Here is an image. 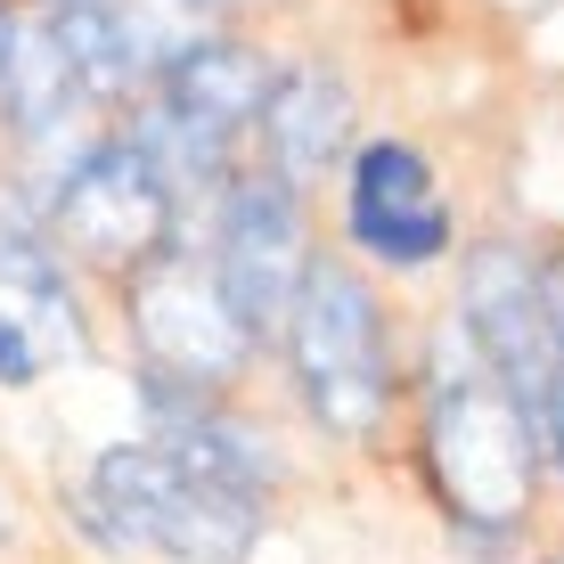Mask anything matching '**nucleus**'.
Instances as JSON below:
<instances>
[{"mask_svg": "<svg viewBox=\"0 0 564 564\" xmlns=\"http://www.w3.org/2000/svg\"><path fill=\"white\" fill-rule=\"evenodd\" d=\"M425 466L442 499L475 532H508L532 508V466H540V425L532 410L491 377L466 336H442L434 352V401H425Z\"/></svg>", "mask_w": 564, "mask_h": 564, "instance_id": "1", "label": "nucleus"}, {"mask_svg": "<svg viewBox=\"0 0 564 564\" xmlns=\"http://www.w3.org/2000/svg\"><path fill=\"white\" fill-rule=\"evenodd\" d=\"M83 523H99L107 540H140L172 564H246L262 540V499L181 475L155 442H115L90 466Z\"/></svg>", "mask_w": 564, "mask_h": 564, "instance_id": "2", "label": "nucleus"}, {"mask_svg": "<svg viewBox=\"0 0 564 564\" xmlns=\"http://www.w3.org/2000/svg\"><path fill=\"white\" fill-rule=\"evenodd\" d=\"M286 352H295V384L327 434L360 442L384 417V393H393L384 384V319H377V295L360 286V270L344 262L303 270L295 311H286Z\"/></svg>", "mask_w": 564, "mask_h": 564, "instance_id": "3", "label": "nucleus"}, {"mask_svg": "<svg viewBox=\"0 0 564 564\" xmlns=\"http://www.w3.org/2000/svg\"><path fill=\"white\" fill-rule=\"evenodd\" d=\"M213 286H221L229 319L246 327V344H270L295 311V286H303V205L286 181H229L221 197V238H213Z\"/></svg>", "mask_w": 564, "mask_h": 564, "instance_id": "4", "label": "nucleus"}, {"mask_svg": "<svg viewBox=\"0 0 564 564\" xmlns=\"http://www.w3.org/2000/svg\"><path fill=\"white\" fill-rule=\"evenodd\" d=\"M50 229L90 262H115V270H140L172 246V188L155 181V164L131 140H99L83 164L57 181L50 197Z\"/></svg>", "mask_w": 564, "mask_h": 564, "instance_id": "5", "label": "nucleus"}, {"mask_svg": "<svg viewBox=\"0 0 564 564\" xmlns=\"http://www.w3.org/2000/svg\"><path fill=\"white\" fill-rule=\"evenodd\" d=\"M131 327H140V352H148L155 377L205 384V393H221V384L246 368V352H254L246 327L229 319L213 270L188 262V254L140 262V279H131Z\"/></svg>", "mask_w": 564, "mask_h": 564, "instance_id": "6", "label": "nucleus"}, {"mask_svg": "<svg viewBox=\"0 0 564 564\" xmlns=\"http://www.w3.org/2000/svg\"><path fill=\"white\" fill-rule=\"evenodd\" d=\"M458 336H466V352L540 417V401H549V384H556V344H549V311H540V270L523 262L516 246H475Z\"/></svg>", "mask_w": 564, "mask_h": 564, "instance_id": "7", "label": "nucleus"}, {"mask_svg": "<svg viewBox=\"0 0 564 564\" xmlns=\"http://www.w3.org/2000/svg\"><path fill=\"white\" fill-rule=\"evenodd\" d=\"M352 238L393 270L451 254V205L434 197V164L410 140H368L352 155Z\"/></svg>", "mask_w": 564, "mask_h": 564, "instance_id": "8", "label": "nucleus"}, {"mask_svg": "<svg viewBox=\"0 0 564 564\" xmlns=\"http://www.w3.org/2000/svg\"><path fill=\"white\" fill-rule=\"evenodd\" d=\"M254 123L270 140V181L303 188L352 148V90H344L327 66H286V74H270Z\"/></svg>", "mask_w": 564, "mask_h": 564, "instance_id": "9", "label": "nucleus"}, {"mask_svg": "<svg viewBox=\"0 0 564 564\" xmlns=\"http://www.w3.org/2000/svg\"><path fill=\"white\" fill-rule=\"evenodd\" d=\"M262 90H270V66L254 50H238V42H188V50H172L164 57V107L181 131H197V140L213 148H238V131L262 115Z\"/></svg>", "mask_w": 564, "mask_h": 564, "instance_id": "10", "label": "nucleus"}, {"mask_svg": "<svg viewBox=\"0 0 564 564\" xmlns=\"http://www.w3.org/2000/svg\"><path fill=\"white\" fill-rule=\"evenodd\" d=\"M0 295L25 303V311H9V303H0V311L33 336V352H42V344L57 360L90 352L83 311H74V286H66V270H57V246H42V229H25L17 213H0Z\"/></svg>", "mask_w": 564, "mask_h": 564, "instance_id": "11", "label": "nucleus"}, {"mask_svg": "<svg viewBox=\"0 0 564 564\" xmlns=\"http://www.w3.org/2000/svg\"><path fill=\"white\" fill-rule=\"evenodd\" d=\"M50 42L66 57L74 90H90V99H123V90L155 66V57L131 42V25H123L115 0H66V9L50 17Z\"/></svg>", "mask_w": 564, "mask_h": 564, "instance_id": "12", "label": "nucleus"}, {"mask_svg": "<svg viewBox=\"0 0 564 564\" xmlns=\"http://www.w3.org/2000/svg\"><path fill=\"white\" fill-rule=\"evenodd\" d=\"M0 99H9L17 131H50V123H66V107H74V74H66V57H57L50 25H42V33H17V57H9V83H0Z\"/></svg>", "mask_w": 564, "mask_h": 564, "instance_id": "13", "label": "nucleus"}, {"mask_svg": "<svg viewBox=\"0 0 564 564\" xmlns=\"http://www.w3.org/2000/svg\"><path fill=\"white\" fill-rule=\"evenodd\" d=\"M221 17V0H123V25H131V42H140L155 66H164L172 50H188V42H205V25Z\"/></svg>", "mask_w": 564, "mask_h": 564, "instance_id": "14", "label": "nucleus"}, {"mask_svg": "<svg viewBox=\"0 0 564 564\" xmlns=\"http://www.w3.org/2000/svg\"><path fill=\"white\" fill-rule=\"evenodd\" d=\"M42 377V352H33V336L0 311V384H33Z\"/></svg>", "mask_w": 564, "mask_h": 564, "instance_id": "15", "label": "nucleus"}, {"mask_svg": "<svg viewBox=\"0 0 564 564\" xmlns=\"http://www.w3.org/2000/svg\"><path fill=\"white\" fill-rule=\"evenodd\" d=\"M540 311H549V344H556V368H564V254L540 270Z\"/></svg>", "mask_w": 564, "mask_h": 564, "instance_id": "16", "label": "nucleus"}, {"mask_svg": "<svg viewBox=\"0 0 564 564\" xmlns=\"http://www.w3.org/2000/svg\"><path fill=\"white\" fill-rule=\"evenodd\" d=\"M540 442H549V451H556V466H564V368H556V384H549V401H540Z\"/></svg>", "mask_w": 564, "mask_h": 564, "instance_id": "17", "label": "nucleus"}, {"mask_svg": "<svg viewBox=\"0 0 564 564\" xmlns=\"http://www.w3.org/2000/svg\"><path fill=\"white\" fill-rule=\"evenodd\" d=\"M9 57H17V17L0 9V83H9Z\"/></svg>", "mask_w": 564, "mask_h": 564, "instance_id": "18", "label": "nucleus"}]
</instances>
